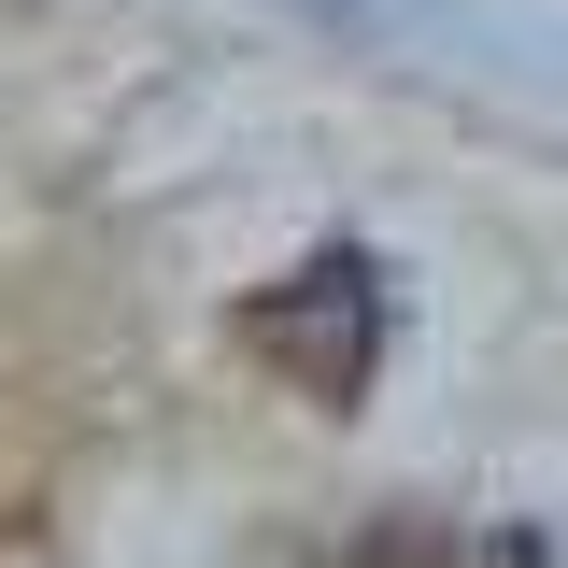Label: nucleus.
<instances>
[{
	"mask_svg": "<svg viewBox=\"0 0 568 568\" xmlns=\"http://www.w3.org/2000/svg\"><path fill=\"white\" fill-rule=\"evenodd\" d=\"M384 342H398V284H384L369 242H313L298 271H271L256 298H242V355L284 369L313 413H355L369 369H384Z\"/></svg>",
	"mask_w": 568,
	"mask_h": 568,
	"instance_id": "f257e3e1",
	"label": "nucleus"
},
{
	"mask_svg": "<svg viewBox=\"0 0 568 568\" xmlns=\"http://www.w3.org/2000/svg\"><path fill=\"white\" fill-rule=\"evenodd\" d=\"M342 568H540L526 526H469V511H398V526H369Z\"/></svg>",
	"mask_w": 568,
	"mask_h": 568,
	"instance_id": "f03ea898",
	"label": "nucleus"
},
{
	"mask_svg": "<svg viewBox=\"0 0 568 568\" xmlns=\"http://www.w3.org/2000/svg\"><path fill=\"white\" fill-rule=\"evenodd\" d=\"M313 14H369V0H313Z\"/></svg>",
	"mask_w": 568,
	"mask_h": 568,
	"instance_id": "7ed1b4c3",
	"label": "nucleus"
}]
</instances>
